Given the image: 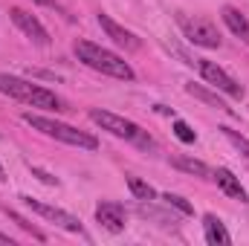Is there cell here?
I'll return each instance as SVG.
<instances>
[{
  "mask_svg": "<svg viewBox=\"0 0 249 246\" xmlns=\"http://www.w3.org/2000/svg\"><path fill=\"white\" fill-rule=\"evenodd\" d=\"M0 93L9 96V99H18L29 107H38V110H55L64 113L67 110V102L61 96H55L53 90L35 84V81H26L20 75H9V72H0Z\"/></svg>",
  "mask_w": 249,
  "mask_h": 246,
  "instance_id": "1",
  "label": "cell"
},
{
  "mask_svg": "<svg viewBox=\"0 0 249 246\" xmlns=\"http://www.w3.org/2000/svg\"><path fill=\"white\" fill-rule=\"evenodd\" d=\"M72 53L78 55V61L87 64L90 70L102 72V75H110V78H119V81H133V67L124 61L122 55L99 47V44H90L84 38H78L72 44Z\"/></svg>",
  "mask_w": 249,
  "mask_h": 246,
  "instance_id": "2",
  "label": "cell"
},
{
  "mask_svg": "<svg viewBox=\"0 0 249 246\" xmlns=\"http://www.w3.org/2000/svg\"><path fill=\"white\" fill-rule=\"evenodd\" d=\"M23 122L35 130H41L44 136L50 139H58V142H67V145H75V148H84V151H96L99 148V139L87 130H78L72 124L55 122V119H47V116H38V113H23Z\"/></svg>",
  "mask_w": 249,
  "mask_h": 246,
  "instance_id": "3",
  "label": "cell"
},
{
  "mask_svg": "<svg viewBox=\"0 0 249 246\" xmlns=\"http://www.w3.org/2000/svg\"><path fill=\"white\" fill-rule=\"evenodd\" d=\"M90 119L99 124L102 130L119 136L124 142H133V145H139V148H154V139L148 136V130H142L136 122H130V119H124V116H116V113H110V110H90Z\"/></svg>",
  "mask_w": 249,
  "mask_h": 246,
  "instance_id": "4",
  "label": "cell"
},
{
  "mask_svg": "<svg viewBox=\"0 0 249 246\" xmlns=\"http://www.w3.org/2000/svg\"><path fill=\"white\" fill-rule=\"evenodd\" d=\"M180 26H183V35L194 47H203V50H220V32L212 20L206 18H180Z\"/></svg>",
  "mask_w": 249,
  "mask_h": 246,
  "instance_id": "5",
  "label": "cell"
},
{
  "mask_svg": "<svg viewBox=\"0 0 249 246\" xmlns=\"http://www.w3.org/2000/svg\"><path fill=\"white\" fill-rule=\"evenodd\" d=\"M197 70H200V75H203V78H206L214 90H220V93H226V96H232V99H241V96H244L241 81H238V78H232L223 67H217L214 61L197 58Z\"/></svg>",
  "mask_w": 249,
  "mask_h": 246,
  "instance_id": "6",
  "label": "cell"
},
{
  "mask_svg": "<svg viewBox=\"0 0 249 246\" xmlns=\"http://www.w3.org/2000/svg\"><path fill=\"white\" fill-rule=\"evenodd\" d=\"M35 214H41L44 220H50V223H55V226H61V229H67V232H81V220L78 217H72L70 211H64V209H58V206H50V203H41V200H32V197H20Z\"/></svg>",
  "mask_w": 249,
  "mask_h": 246,
  "instance_id": "7",
  "label": "cell"
},
{
  "mask_svg": "<svg viewBox=\"0 0 249 246\" xmlns=\"http://www.w3.org/2000/svg\"><path fill=\"white\" fill-rule=\"evenodd\" d=\"M9 15H12V23H15L32 44H38V47H47V44H50V32H47V26H44L35 15H29L26 9H18V6H15Z\"/></svg>",
  "mask_w": 249,
  "mask_h": 246,
  "instance_id": "8",
  "label": "cell"
},
{
  "mask_svg": "<svg viewBox=\"0 0 249 246\" xmlns=\"http://www.w3.org/2000/svg\"><path fill=\"white\" fill-rule=\"evenodd\" d=\"M99 26L105 29V35L113 41V44H119V47H124L127 53H133V50H139L142 47V41L130 32V29H124L122 23H116L110 15H105V12H99Z\"/></svg>",
  "mask_w": 249,
  "mask_h": 246,
  "instance_id": "9",
  "label": "cell"
},
{
  "mask_svg": "<svg viewBox=\"0 0 249 246\" xmlns=\"http://www.w3.org/2000/svg\"><path fill=\"white\" fill-rule=\"evenodd\" d=\"M96 220L107 229V232H122L127 226V211H124L122 203H113V200H105L96 206Z\"/></svg>",
  "mask_w": 249,
  "mask_h": 246,
  "instance_id": "10",
  "label": "cell"
},
{
  "mask_svg": "<svg viewBox=\"0 0 249 246\" xmlns=\"http://www.w3.org/2000/svg\"><path fill=\"white\" fill-rule=\"evenodd\" d=\"M220 18H223V23L229 26V32L238 35V38L249 47V18L247 15H244L241 9H235V6H223V9H220Z\"/></svg>",
  "mask_w": 249,
  "mask_h": 246,
  "instance_id": "11",
  "label": "cell"
},
{
  "mask_svg": "<svg viewBox=\"0 0 249 246\" xmlns=\"http://www.w3.org/2000/svg\"><path fill=\"white\" fill-rule=\"evenodd\" d=\"M212 180L220 185L223 194H229V197H235V200H241V203H249V197H247V191H244V185H241V180H238L229 168H217V171L212 174Z\"/></svg>",
  "mask_w": 249,
  "mask_h": 246,
  "instance_id": "12",
  "label": "cell"
},
{
  "mask_svg": "<svg viewBox=\"0 0 249 246\" xmlns=\"http://www.w3.org/2000/svg\"><path fill=\"white\" fill-rule=\"evenodd\" d=\"M203 232H206V244L209 246H229L232 244L226 226H223L220 217H214V214H206V217H203Z\"/></svg>",
  "mask_w": 249,
  "mask_h": 246,
  "instance_id": "13",
  "label": "cell"
},
{
  "mask_svg": "<svg viewBox=\"0 0 249 246\" xmlns=\"http://www.w3.org/2000/svg\"><path fill=\"white\" fill-rule=\"evenodd\" d=\"M186 93L188 96H194V99H200V102H206L209 107H214V110H223V113H235L217 93H212L209 87H203V84H194V81H186Z\"/></svg>",
  "mask_w": 249,
  "mask_h": 246,
  "instance_id": "14",
  "label": "cell"
},
{
  "mask_svg": "<svg viewBox=\"0 0 249 246\" xmlns=\"http://www.w3.org/2000/svg\"><path fill=\"white\" fill-rule=\"evenodd\" d=\"M171 165H174L177 171H186V174L200 177V180H212V174H214L206 162H200V159H194V157H174Z\"/></svg>",
  "mask_w": 249,
  "mask_h": 246,
  "instance_id": "15",
  "label": "cell"
},
{
  "mask_svg": "<svg viewBox=\"0 0 249 246\" xmlns=\"http://www.w3.org/2000/svg\"><path fill=\"white\" fill-rule=\"evenodd\" d=\"M127 188H130V194H133L136 200H142V203L157 200V188L148 185L145 180H139V177H127Z\"/></svg>",
  "mask_w": 249,
  "mask_h": 246,
  "instance_id": "16",
  "label": "cell"
},
{
  "mask_svg": "<svg viewBox=\"0 0 249 246\" xmlns=\"http://www.w3.org/2000/svg\"><path fill=\"white\" fill-rule=\"evenodd\" d=\"M3 211H6V214H9V220H12V223H18V226H20V229H23V232H29V235H32V238H35V241H47V235H44V232H41V229H38V226H32V223H29V220H26V217H20V214H18V211H15V209H9V206H3Z\"/></svg>",
  "mask_w": 249,
  "mask_h": 246,
  "instance_id": "17",
  "label": "cell"
},
{
  "mask_svg": "<svg viewBox=\"0 0 249 246\" xmlns=\"http://www.w3.org/2000/svg\"><path fill=\"white\" fill-rule=\"evenodd\" d=\"M217 130H220V133H223V136H226V139H229V142H232V145H235V148H238V151L249 159V139H247V136H241V133H238V130H232L229 124H220Z\"/></svg>",
  "mask_w": 249,
  "mask_h": 246,
  "instance_id": "18",
  "label": "cell"
},
{
  "mask_svg": "<svg viewBox=\"0 0 249 246\" xmlns=\"http://www.w3.org/2000/svg\"><path fill=\"white\" fill-rule=\"evenodd\" d=\"M162 200H165V206H171V209H177L180 214H194V209H191V203H188L186 197H180V194H162Z\"/></svg>",
  "mask_w": 249,
  "mask_h": 246,
  "instance_id": "19",
  "label": "cell"
},
{
  "mask_svg": "<svg viewBox=\"0 0 249 246\" xmlns=\"http://www.w3.org/2000/svg\"><path fill=\"white\" fill-rule=\"evenodd\" d=\"M174 136H177L180 142H186V145H191V142L197 139V133L191 130V124L183 122V119H177V122H174Z\"/></svg>",
  "mask_w": 249,
  "mask_h": 246,
  "instance_id": "20",
  "label": "cell"
},
{
  "mask_svg": "<svg viewBox=\"0 0 249 246\" xmlns=\"http://www.w3.org/2000/svg\"><path fill=\"white\" fill-rule=\"evenodd\" d=\"M29 171H32V177H38L44 185H58V177H53L50 171H44V168H38V165H29Z\"/></svg>",
  "mask_w": 249,
  "mask_h": 246,
  "instance_id": "21",
  "label": "cell"
},
{
  "mask_svg": "<svg viewBox=\"0 0 249 246\" xmlns=\"http://www.w3.org/2000/svg\"><path fill=\"white\" fill-rule=\"evenodd\" d=\"M0 244H6V246H15V241H12L9 235H3V232H0Z\"/></svg>",
  "mask_w": 249,
  "mask_h": 246,
  "instance_id": "22",
  "label": "cell"
},
{
  "mask_svg": "<svg viewBox=\"0 0 249 246\" xmlns=\"http://www.w3.org/2000/svg\"><path fill=\"white\" fill-rule=\"evenodd\" d=\"M32 3H41V6H55V0H32Z\"/></svg>",
  "mask_w": 249,
  "mask_h": 246,
  "instance_id": "23",
  "label": "cell"
},
{
  "mask_svg": "<svg viewBox=\"0 0 249 246\" xmlns=\"http://www.w3.org/2000/svg\"><path fill=\"white\" fill-rule=\"evenodd\" d=\"M3 180H6V171H3V165H0V183H3Z\"/></svg>",
  "mask_w": 249,
  "mask_h": 246,
  "instance_id": "24",
  "label": "cell"
}]
</instances>
